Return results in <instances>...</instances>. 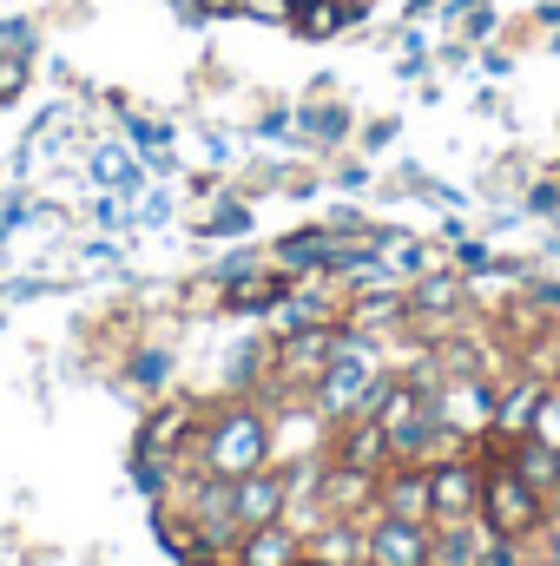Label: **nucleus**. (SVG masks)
Segmentation results:
<instances>
[{
    "instance_id": "1",
    "label": "nucleus",
    "mask_w": 560,
    "mask_h": 566,
    "mask_svg": "<svg viewBox=\"0 0 560 566\" xmlns=\"http://www.w3.org/2000/svg\"><path fill=\"white\" fill-rule=\"evenodd\" d=\"M191 468L205 481H245L258 468H271L278 454V434H271V416L258 402H225L211 416H198V434H191Z\"/></svg>"
},
{
    "instance_id": "2",
    "label": "nucleus",
    "mask_w": 560,
    "mask_h": 566,
    "mask_svg": "<svg viewBox=\"0 0 560 566\" xmlns=\"http://www.w3.org/2000/svg\"><path fill=\"white\" fill-rule=\"evenodd\" d=\"M554 514V494H541L535 481L515 474L508 454H488V474H481V527L488 541H508V547H528Z\"/></svg>"
},
{
    "instance_id": "3",
    "label": "nucleus",
    "mask_w": 560,
    "mask_h": 566,
    "mask_svg": "<svg viewBox=\"0 0 560 566\" xmlns=\"http://www.w3.org/2000/svg\"><path fill=\"white\" fill-rule=\"evenodd\" d=\"M481 474H488V461L481 454H442V461H428V514H435V527H462V521H481Z\"/></svg>"
},
{
    "instance_id": "4",
    "label": "nucleus",
    "mask_w": 560,
    "mask_h": 566,
    "mask_svg": "<svg viewBox=\"0 0 560 566\" xmlns=\"http://www.w3.org/2000/svg\"><path fill=\"white\" fill-rule=\"evenodd\" d=\"M363 560L370 566H435V527L428 521H396V514H370L363 521Z\"/></svg>"
},
{
    "instance_id": "5",
    "label": "nucleus",
    "mask_w": 560,
    "mask_h": 566,
    "mask_svg": "<svg viewBox=\"0 0 560 566\" xmlns=\"http://www.w3.org/2000/svg\"><path fill=\"white\" fill-rule=\"evenodd\" d=\"M231 521L251 534V527H271V521H290V474L278 468H258L245 481H231Z\"/></svg>"
},
{
    "instance_id": "6",
    "label": "nucleus",
    "mask_w": 560,
    "mask_h": 566,
    "mask_svg": "<svg viewBox=\"0 0 560 566\" xmlns=\"http://www.w3.org/2000/svg\"><path fill=\"white\" fill-rule=\"evenodd\" d=\"M376 514H396V521H428V468L422 461H390L383 481H376Z\"/></svg>"
},
{
    "instance_id": "7",
    "label": "nucleus",
    "mask_w": 560,
    "mask_h": 566,
    "mask_svg": "<svg viewBox=\"0 0 560 566\" xmlns=\"http://www.w3.org/2000/svg\"><path fill=\"white\" fill-rule=\"evenodd\" d=\"M330 461H343V468H363V474H383L396 454H390V434L376 416H356V422L336 428V448H330Z\"/></svg>"
},
{
    "instance_id": "8",
    "label": "nucleus",
    "mask_w": 560,
    "mask_h": 566,
    "mask_svg": "<svg viewBox=\"0 0 560 566\" xmlns=\"http://www.w3.org/2000/svg\"><path fill=\"white\" fill-rule=\"evenodd\" d=\"M191 434H198V409H191V402H165V409L145 422L139 454H152V461H178V454L191 448Z\"/></svg>"
},
{
    "instance_id": "9",
    "label": "nucleus",
    "mask_w": 560,
    "mask_h": 566,
    "mask_svg": "<svg viewBox=\"0 0 560 566\" xmlns=\"http://www.w3.org/2000/svg\"><path fill=\"white\" fill-rule=\"evenodd\" d=\"M297 560H303V534H297L290 521L251 527V534L238 541V554H231V566H297Z\"/></svg>"
},
{
    "instance_id": "10",
    "label": "nucleus",
    "mask_w": 560,
    "mask_h": 566,
    "mask_svg": "<svg viewBox=\"0 0 560 566\" xmlns=\"http://www.w3.org/2000/svg\"><path fill=\"white\" fill-rule=\"evenodd\" d=\"M541 396H548V382H541V376H521L515 389H501V396H495V434L521 441V434L535 428V409H541Z\"/></svg>"
},
{
    "instance_id": "11",
    "label": "nucleus",
    "mask_w": 560,
    "mask_h": 566,
    "mask_svg": "<svg viewBox=\"0 0 560 566\" xmlns=\"http://www.w3.org/2000/svg\"><path fill=\"white\" fill-rule=\"evenodd\" d=\"M508 461H515L521 481H535L541 494H554L560 501V448H548L541 434H521V441H508Z\"/></svg>"
},
{
    "instance_id": "12",
    "label": "nucleus",
    "mask_w": 560,
    "mask_h": 566,
    "mask_svg": "<svg viewBox=\"0 0 560 566\" xmlns=\"http://www.w3.org/2000/svg\"><path fill=\"white\" fill-rule=\"evenodd\" d=\"M303 554L323 566H356L363 560V527L356 521H323L317 534H303Z\"/></svg>"
},
{
    "instance_id": "13",
    "label": "nucleus",
    "mask_w": 560,
    "mask_h": 566,
    "mask_svg": "<svg viewBox=\"0 0 560 566\" xmlns=\"http://www.w3.org/2000/svg\"><path fill=\"white\" fill-rule=\"evenodd\" d=\"M343 20H350V7L343 0H290V33L297 40H330V33H343Z\"/></svg>"
},
{
    "instance_id": "14",
    "label": "nucleus",
    "mask_w": 560,
    "mask_h": 566,
    "mask_svg": "<svg viewBox=\"0 0 560 566\" xmlns=\"http://www.w3.org/2000/svg\"><path fill=\"white\" fill-rule=\"evenodd\" d=\"M488 554V527L462 521V527H435V566H481Z\"/></svg>"
},
{
    "instance_id": "15",
    "label": "nucleus",
    "mask_w": 560,
    "mask_h": 566,
    "mask_svg": "<svg viewBox=\"0 0 560 566\" xmlns=\"http://www.w3.org/2000/svg\"><path fill=\"white\" fill-rule=\"evenodd\" d=\"M462 277H448V271H435V277H422L409 290V316H448V310H462Z\"/></svg>"
},
{
    "instance_id": "16",
    "label": "nucleus",
    "mask_w": 560,
    "mask_h": 566,
    "mask_svg": "<svg viewBox=\"0 0 560 566\" xmlns=\"http://www.w3.org/2000/svg\"><path fill=\"white\" fill-rule=\"evenodd\" d=\"M283 296H290V277H251L225 290V310H278Z\"/></svg>"
},
{
    "instance_id": "17",
    "label": "nucleus",
    "mask_w": 560,
    "mask_h": 566,
    "mask_svg": "<svg viewBox=\"0 0 560 566\" xmlns=\"http://www.w3.org/2000/svg\"><path fill=\"white\" fill-rule=\"evenodd\" d=\"M93 178H100V185H120V191H139V165H133L126 145H100V151H93Z\"/></svg>"
},
{
    "instance_id": "18",
    "label": "nucleus",
    "mask_w": 560,
    "mask_h": 566,
    "mask_svg": "<svg viewBox=\"0 0 560 566\" xmlns=\"http://www.w3.org/2000/svg\"><path fill=\"white\" fill-rule=\"evenodd\" d=\"M27 80H33V53H0V106H7V99H20V93H27Z\"/></svg>"
},
{
    "instance_id": "19",
    "label": "nucleus",
    "mask_w": 560,
    "mask_h": 566,
    "mask_svg": "<svg viewBox=\"0 0 560 566\" xmlns=\"http://www.w3.org/2000/svg\"><path fill=\"white\" fill-rule=\"evenodd\" d=\"M297 126H303V133H317V139H336V133H350V113H336V106H303V113H297Z\"/></svg>"
},
{
    "instance_id": "20",
    "label": "nucleus",
    "mask_w": 560,
    "mask_h": 566,
    "mask_svg": "<svg viewBox=\"0 0 560 566\" xmlns=\"http://www.w3.org/2000/svg\"><path fill=\"white\" fill-rule=\"evenodd\" d=\"M528 434H541L548 448H560V382H548V396H541V409H535V428Z\"/></svg>"
},
{
    "instance_id": "21",
    "label": "nucleus",
    "mask_w": 560,
    "mask_h": 566,
    "mask_svg": "<svg viewBox=\"0 0 560 566\" xmlns=\"http://www.w3.org/2000/svg\"><path fill=\"white\" fill-rule=\"evenodd\" d=\"M165 139H172V133H165L158 119H133V145H145L152 158H165Z\"/></svg>"
},
{
    "instance_id": "22",
    "label": "nucleus",
    "mask_w": 560,
    "mask_h": 566,
    "mask_svg": "<svg viewBox=\"0 0 560 566\" xmlns=\"http://www.w3.org/2000/svg\"><path fill=\"white\" fill-rule=\"evenodd\" d=\"M535 541H541V566H560V507L548 514V527H541Z\"/></svg>"
},
{
    "instance_id": "23",
    "label": "nucleus",
    "mask_w": 560,
    "mask_h": 566,
    "mask_svg": "<svg viewBox=\"0 0 560 566\" xmlns=\"http://www.w3.org/2000/svg\"><path fill=\"white\" fill-rule=\"evenodd\" d=\"M251 20H290V0H245Z\"/></svg>"
},
{
    "instance_id": "24",
    "label": "nucleus",
    "mask_w": 560,
    "mask_h": 566,
    "mask_svg": "<svg viewBox=\"0 0 560 566\" xmlns=\"http://www.w3.org/2000/svg\"><path fill=\"white\" fill-rule=\"evenodd\" d=\"M191 13H205V20H225V13H245V0H191Z\"/></svg>"
},
{
    "instance_id": "25",
    "label": "nucleus",
    "mask_w": 560,
    "mask_h": 566,
    "mask_svg": "<svg viewBox=\"0 0 560 566\" xmlns=\"http://www.w3.org/2000/svg\"><path fill=\"white\" fill-rule=\"evenodd\" d=\"M133 376H139V382H158V376H165V356H139Z\"/></svg>"
},
{
    "instance_id": "26",
    "label": "nucleus",
    "mask_w": 560,
    "mask_h": 566,
    "mask_svg": "<svg viewBox=\"0 0 560 566\" xmlns=\"http://www.w3.org/2000/svg\"><path fill=\"white\" fill-rule=\"evenodd\" d=\"M185 566H231V560H211V554H198V560H185Z\"/></svg>"
},
{
    "instance_id": "27",
    "label": "nucleus",
    "mask_w": 560,
    "mask_h": 566,
    "mask_svg": "<svg viewBox=\"0 0 560 566\" xmlns=\"http://www.w3.org/2000/svg\"><path fill=\"white\" fill-rule=\"evenodd\" d=\"M548 382H560V343H554V376H548Z\"/></svg>"
},
{
    "instance_id": "28",
    "label": "nucleus",
    "mask_w": 560,
    "mask_h": 566,
    "mask_svg": "<svg viewBox=\"0 0 560 566\" xmlns=\"http://www.w3.org/2000/svg\"><path fill=\"white\" fill-rule=\"evenodd\" d=\"M297 566H323V560H310V554H303V560H297Z\"/></svg>"
},
{
    "instance_id": "29",
    "label": "nucleus",
    "mask_w": 560,
    "mask_h": 566,
    "mask_svg": "<svg viewBox=\"0 0 560 566\" xmlns=\"http://www.w3.org/2000/svg\"><path fill=\"white\" fill-rule=\"evenodd\" d=\"M356 566H370V560H356Z\"/></svg>"
}]
</instances>
